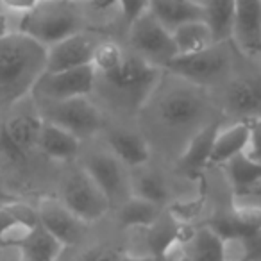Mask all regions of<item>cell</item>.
Masks as SVG:
<instances>
[{
	"instance_id": "6da1fadb",
	"label": "cell",
	"mask_w": 261,
	"mask_h": 261,
	"mask_svg": "<svg viewBox=\"0 0 261 261\" xmlns=\"http://www.w3.org/2000/svg\"><path fill=\"white\" fill-rule=\"evenodd\" d=\"M45 72V45L20 31L0 36V108H13L25 100Z\"/></svg>"
},
{
	"instance_id": "7a4b0ae2",
	"label": "cell",
	"mask_w": 261,
	"mask_h": 261,
	"mask_svg": "<svg viewBox=\"0 0 261 261\" xmlns=\"http://www.w3.org/2000/svg\"><path fill=\"white\" fill-rule=\"evenodd\" d=\"M83 22V13L75 0H40L36 8L23 13L16 31L50 47L81 33Z\"/></svg>"
},
{
	"instance_id": "3957f363",
	"label": "cell",
	"mask_w": 261,
	"mask_h": 261,
	"mask_svg": "<svg viewBox=\"0 0 261 261\" xmlns=\"http://www.w3.org/2000/svg\"><path fill=\"white\" fill-rule=\"evenodd\" d=\"M129 43L135 54L161 70H167L172 59L177 58L172 31H168L149 9L129 25Z\"/></svg>"
},
{
	"instance_id": "277c9868",
	"label": "cell",
	"mask_w": 261,
	"mask_h": 261,
	"mask_svg": "<svg viewBox=\"0 0 261 261\" xmlns=\"http://www.w3.org/2000/svg\"><path fill=\"white\" fill-rule=\"evenodd\" d=\"M59 200L84 224L100 220L111 207L108 195L83 167L75 168L65 177Z\"/></svg>"
},
{
	"instance_id": "5b68a950",
	"label": "cell",
	"mask_w": 261,
	"mask_h": 261,
	"mask_svg": "<svg viewBox=\"0 0 261 261\" xmlns=\"http://www.w3.org/2000/svg\"><path fill=\"white\" fill-rule=\"evenodd\" d=\"M13 108L16 111L9 115L0 129V150L11 161L22 163L38 149L43 116L38 109L20 108V102Z\"/></svg>"
},
{
	"instance_id": "8992f818",
	"label": "cell",
	"mask_w": 261,
	"mask_h": 261,
	"mask_svg": "<svg viewBox=\"0 0 261 261\" xmlns=\"http://www.w3.org/2000/svg\"><path fill=\"white\" fill-rule=\"evenodd\" d=\"M161 73H163V70L154 66L152 63L145 61L138 54L125 52L122 65L104 79L116 91L127 95L133 104L142 106L160 86Z\"/></svg>"
},
{
	"instance_id": "52a82bcc",
	"label": "cell",
	"mask_w": 261,
	"mask_h": 261,
	"mask_svg": "<svg viewBox=\"0 0 261 261\" xmlns=\"http://www.w3.org/2000/svg\"><path fill=\"white\" fill-rule=\"evenodd\" d=\"M229 65H231V52L227 48V43H215L207 50L197 52V54L177 56L172 59L167 70L186 83L204 86L227 73Z\"/></svg>"
},
{
	"instance_id": "ba28073f",
	"label": "cell",
	"mask_w": 261,
	"mask_h": 261,
	"mask_svg": "<svg viewBox=\"0 0 261 261\" xmlns=\"http://www.w3.org/2000/svg\"><path fill=\"white\" fill-rule=\"evenodd\" d=\"M43 120L63 127L75 135L83 142L91 138L102 127V115L98 108L88 97L66 98V100L50 102L48 108L41 113Z\"/></svg>"
},
{
	"instance_id": "9c48e42d",
	"label": "cell",
	"mask_w": 261,
	"mask_h": 261,
	"mask_svg": "<svg viewBox=\"0 0 261 261\" xmlns=\"http://www.w3.org/2000/svg\"><path fill=\"white\" fill-rule=\"evenodd\" d=\"M200 86L190 83V86L174 88L161 97L158 104V116L168 127L181 129L200 122L206 111V97L199 90Z\"/></svg>"
},
{
	"instance_id": "30bf717a",
	"label": "cell",
	"mask_w": 261,
	"mask_h": 261,
	"mask_svg": "<svg viewBox=\"0 0 261 261\" xmlns=\"http://www.w3.org/2000/svg\"><path fill=\"white\" fill-rule=\"evenodd\" d=\"M97 83V72L91 65L79 68L63 70V72L45 73L34 90L48 102L66 100L75 97H90Z\"/></svg>"
},
{
	"instance_id": "8fae6325",
	"label": "cell",
	"mask_w": 261,
	"mask_h": 261,
	"mask_svg": "<svg viewBox=\"0 0 261 261\" xmlns=\"http://www.w3.org/2000/svg\"><path fill=\"white\" fill-rule=\"evenodd\" d=\"M38 224L47 229L65 247L77 243L84 234V222H81L65 204L54 197H43L36 206Z\"/></svg>"
},
{
	"instance_id": "7c38bea8",
	"label": "cell",
	"mask_w": 261,
	"mask_h": 261,
	"mask_svg": "<svg viewBox=\"0 0 261 261\" xmlns=\"http://www.w3.org/2000/svg\"><path fill=\"white\" fill-rule=\"evenodd\" d=\"M100 41L91 34L81 33L72 34L65 40L47 47V72L54 73L63 70L79 68V66L91 65L95 48Z\"/></svg>"
},
{
	"instance_id": "4fadbf2b",
	"label": "cell",
	"mask_w": 261,
	"mask_h": 261,
	"mask_svg": "<svg viewBox=\"0 0 261 261\" xmlns=\"http://www.w3.org/2000/svg\"><path fill=\"white\" fill-rule=\"evenodd\" d=\"M231 41L245 56H261V0H236Z\"/></svg>"
},
{
	"instance_id": "5bb4252c",
	"label": "cell",
	"mask_w": 261,
	"mask_h": 261,
	"mask_svg": "<svg viewBox=\"0 0 261 261\" xmlns=\"http://www.w3.org/2000/svg\"><path fill=\"white\" fill-rule=\"evenodd\" d=\"M225 108L242 120L261 118V77L240 75L225 91Z\"/></svg>"
},
{
	"instance_id": "9a60e30c",
	"label": "cell",
	"mask_w": 261,
	"mask_h": 261,
	"mask_svg": "<svg viewBox=\"0 0 261 261\" xmlns=\"http://www.w3.org/2000/svg\"><path fill=\"white\" fill-rule=\"evenodd\" d=\"M218 130H220L218 122H211L197 130L195 136L186 145L185 152L179 158L177 168L182 174L188 177H199L210 167L211 150H213V143Z\"/></svg>"
},
{
	"instance_id": "2e32d148",
	"label": "cell",
	"mask_w": 261,
	"mask_h": 261,
	"mask_svg": "<svg viewBox=\"0 0 261 261\" xmlns=\"http://www.w3.org/2000/svg\"><path fill=\"white\" fill-rule=\"evenodd\" d=\"M220 238H249L261 229V207L234 206L231 211L217 215L207 225Z\"/></svg>"
},
{
	"instance_id": "e0dca14e",
	"label": "cell",
	"mask_w": 261,
	"mask_h": 261,
	"mask_svg": "<svg viewBox=\"0 0 261 261\" xmlns=\"http://www.w3.org/2000/svg\"><path fill=\"white\" fill-rule=\"evenodd\" d=\"M83 168L91 175L98 188L108 195L109 202H115L118 195H122L125 188V177H123L122 163L111 152L91 154L84 161Z\"/></svg>"
},
{
	"instance_id": "ac0fdd59",
	"label": "cell",
	"mask_w": 261,
	"mask_h": 261,
	"mask_svg": "<svg viewBox=\"0 0 261 261\" xmlns=\"http://www.w3.org/2000/svg\"><path fill=\"white\" fill-rule=\"evenodd\" d=\"M109 152L122 165L130 168L145 167L150 160V145L140 133L129 129H113L108 133Z\"/></svg>"
},
{
	"instance_id": "d6986e66",
	"label": "cell",
	"mask_w": 261,
	"mask_h": 261,
	"mask_svg": "<svg viewBox=\"0 0 261 261\" xmlns=\"http://www.w3.org/2000/svg\"><path fill=\"white\" fill-rule=\"evenodd\" d=\"M38 149L54 161H72L81 152V140L63 127L43 120Z\"/></svg>"
},
{
	"instance_id": "ffe728a7",
	"label": "cell",
	"mask_w": 261,
	"mask_h": 261,
	"mask_svg": "<svg viewBox=\"0 0 261 261\" xmlns=\"http://www.w3.org/2000/svg\"><path fill=\"white\" fill-rule=\"evenodd\" d=\"M145 231L150 256H163L174 247L185 245L186 238L190 236L186 234L182 222H179L172 213H161V217Z\"/></svg>"
},
{
	"instance_id": "44dd1931",
	"label": "cell",
	"mask_w": 261,
	"mask_h": 261,
	"mask_svg": "<svg viewBox=\"0 0 261 261\" xmlns=\"http://www.w3.org/2000/svg\"><path fill=\"white\" fill-rule=\"evenodd\" d=\"M149 11L168 31H174L186 22L204 20L206 16V8L197 0H150Z\"/></svg>"
},
{
	"instance_id": "7402d4cb",
	"label": "cell",
	"mask_w": 261,
	"mask_h": 261,
	"mask_svg": "<svg viewBox=\"0 0 261 261\" xmlns=\"http://www.w3.org/2000/svg\"><path fill=\"white\" fill-rule=\"evenodd\" d=\"M249 145V123L245 120L232 123L217 133V138L211 150L210 167H224L229 160L245 152Z\"/></svg>"
},
{
	"instance_id": "603a6c76",
	"label": "cell",
	"mask_w": 261,
	"mask_h": 261,
	"mask_svg": "<svg viewBox=\"0 0 261 261\" xmlns=\"http://www.w3.org/2000/svg\"><path fill=\"white\" fill-rule=\"evenodd\" d=\"M227 177L231 181L232 188L240 195H250L259 192L261 186V161L250 158L249 154L242 152L229 160L224 165Z\"/></svg>"
},
{
	"instance_id": "cb8c5ba5",
	"label": "cell",
	"mask_w": 261,
	"mask_h": 261,
	"mask_svg": "<svg viewBox=\"0 0 261 261\" xmlns=\"http://www.w3.org/2000/svg\"><path fill=\"white\" fill-rule=\"evenodd\" d=\"M182 247L188 261H225L224 238L210 227L192 231Z\"/></svg>"
},
{
	"instance_id": "d4e9b609",
	"label": "cell",
	"mask_w": 261,
	"mask_h": 261,
	"mask_svg": "<svg viewBox=\"0 0 261 261\" xmlns=\"http://www.w3.org/2000/svg\"><path fill=\"white\" fill-rule=\"evenodd\" d=\"M172 36L177 47V56L197 54L215 45L213 33L206 20H193V22L182 23L172 31Z\"/></svg>"
},
{
	"instance_id": "484cf974",
	"label": "cell",
	"mask_w": 261,
	"mask_h": 261,
	"mask_svg": "<svg viewBox=\"0 0 261 261\" xmlns=\"http://www.w3.org/2000/svg\"><path fill=\"white\" fill-rule=\"evenodd\" d=\"M18 247L22 250L23 261H56L65 250V245L40 224L34 225Z\"/></svg>"
},
{
	"instance_id": "4316f807",
	"label": "cell",
	"mask_w": 261,
	"mask_h": 261,
	"mask_svg": "<svg viewBox=\"0 0 261 261\" xmlns=\"http://www.w3.org/2000/svg\"><path fill=\"white\" fill-rule=\"evenodd\" d=\"M206 23L213 33L215 43H229L234 25L236 0H207L206 4Z\"/></svg>"
},
{
	"instance_id": "83f0119b",
	"label": "cell",
	"mask_w": 261,
	"mask_h": 261,
	"mask_svg": "<svg viewBox=\"0 0 261 261\" xmlns=\"http://www.w3.org/2000/svg\"><path fill=\"white\" fill-rule=\"evenodd\" d=\"M163 213V207L145 199L130 195L120 210V224L127 229H147Z\"/></svg>"
},
{
	"instance_id": "f1b7e54d",
	"label": "cell",
	"mask_w": 261,
	"mask_h": 261,
	"mask_svg": "<svg viewBox=\"0 0 261 261\" xmlns=\"http://www.w3.org/2000/svg\"><path fill=\"white\" fill-rule=\"evenodd\" d=\"M145 167H138L140 172L133 177V195L163 207V204L168 200L167 182L158 172L147 170Z\"/></svg>"
},
{
	"instance_id": "f546056e",
	"label": "cell",
	"mask_w": 261,
	"mask_h": 261,
	"mask_svg": "<svg viewBox=\"0 0 261 261\" xmlns=\"http://www.w3.org/2000/svg\"><path fill=\"white\" fill-rule=\"evenodd\" d=\"M16 224H38L36 207H31L29 204L20 200H8L0 204V238Z\"/></svg>"
},
{
	"instance_id": "4dcf8cb0",
	"label": "cell",
	"mask_w": 261,
	"mask_h": 261,
	"mask_svg": "<svg viewBox=\"0 0 261 261\" xmlns=\"http://www.w3.org/2000/svg\"><path fill=\"white\" fill-rule=\"evenodd\" d=\"M125 52L122 50V47L113 41H100L95 48L93 59H91V66L97 72V77H108L109 73H113L120 65H122Z\"/></svg>"
},
{
	"instance_id": "1f68e13d",
	"label": "cell",
	"mask_w": 261,
	"mask_h": 261,
	"mask_svg": "<svg viewBox=\"0 0 261 261\" xmlns=\"http://www.w3.org/2000/svg\"><path fill=\"white\" fill-rule=\"evenodd\" d=\"M149 4L150 0H116V6L122 11V16L127 22V25H130L138 16H142L149 9Z\"/></svg>"
},
{
	"instance_id": "d6a6232c",
	"label": "cell",
	"mask_w": 261,
	"mask_h": 261,
	"mask_svg": "<svg viewBox=\"0 0 261 261\" xmlns=\"http://www.w3.org/2000/svg\"><path fill=\"white\" fill-rule=\"evenodd\" d=\"M249 123V145L247 154L254 160L261 161V118L245 120Z\"/></svg>"
},
{
	"instance_id": "836d02e7",
	"label": "cell",
	"mask_w": 261,
	"mask_h": 261,
	"mask_svg": "<svg viewBox=\"0 0 261 261\" xmlns=\"http://www.w3.org/2000/svg\"><path fill=\"white\" fill-rule=\"evenodd\" d=\"M242 261H261V229L242 238Z\"/></svg>"
},
{
	"instance_id": "e575fe53",
	"label": "cell",
	"mask_w": 261,
	"mask_h": 261,
	"mask_svg": "<svg viewBox=\"0 0 261 261\" xmlns=\"http://www.w3.org/2000/svg\"><path fill=\"white\" fill-rule=\"evenodd\" d=\"M122 254L115 249H102V250H93L88 252L81 261H122Z\"/></svg>"
},
{
	"instance_id": "d590c367",
	"label": "cell",
	"mask_w": 261,
	"mask_h": 261,
	"mask_svg": "<svg viewBox=\"0 0 261 261\" xmlns=\"http://www.w3.org/2000/svg\"><path fill=\"white\" fill-rule=\"evenodd\" d=\"M40 0H0V6L6 9H11L16 13H27L33 8H36Z\"/></svg>"
},
{
	"instance_id": "8d00e7d4",
	"label": "cell",
	"mask_w": 261,
	"mask_h": 261,
	"mask_svg": "<svg viewBox=\"0 0 261 261\" xmlns=\"http://www.w3.org/2000/svg\"><path fill=\"white\" fill-rule=\"evenodd\" d=\"M0 261H23L20 247L0 243Z\"/></svg>"
},
{
	"instance_id": "74e56055",
	"label": "cell",
	"mask_w": 261,
	"mask_h": 261,
	"mask_svg": "<svg viewBox=\"0 0 261 261\" xmlns=\"http://www.w3.org/2000/svg\"><path fill=\"white\" fill-rule=\"evenodd\" d=\"M122 261H152V256H130V254H122Z\"/></svg>"
},
{
	"instance_id": "f35d334b",
	"label": "cell",
	"mask_w": 261,
	"mask_h": 261,
	"mask_svg": "<svg viewBox=\"0 0 261 261\" xmlns=\"http://www.w3.org/2000/svg\"><path fill=\"white\" fill-rule=\"evenodd\" d=\"M8 200H13V199L9 197V193L6 192L4 179H2V174H0V204H2V202H8Z\"/></svg>"
},
{
	"instance_id": "ab89813d",
	"label": "cell",
	"mask_w": 261,
	"mask_h": 261,
	"mask_svg": "<svg viewBox=\"0 0 261 261\" xmlns=\"http://www.w3.org/2000/svg\"><path fill=\"white\" fill-rule=\"evenodd\" d=\"M8 33V22H6V16L0 15V36Z\"/></svg>"
},
{
	"instance_id": "60d3db41",
	"label": "cell",
	"mask_w": 261,
	"mask_h": 261,
	"mask_svg": "<svg viewBox=\"0 0 261 261\" xmlns=\"http://www.w3.org/2000/svg\"><path fill=\"white\" fill-rule=\"evenodd\" d=\"M0 8H2V6H0ZM0 15H2V13H0Z\"/></svg>"
}]
</instances>
